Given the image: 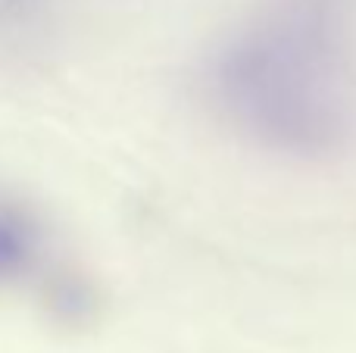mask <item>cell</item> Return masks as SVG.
Masks as SVG:
<instances>
[{
    "mask_svg": "<svg viewBox=\"0 0 356 353\" xmlns=\"http://www.w3.org/2000/svg\"><path fill=\"white\" fill-rule=\"evenodd\" d=\"M31 250H35L31 225H25L19 213L0 206V279L22 272L31 260Z\"/></svg>",
    "mask_w": 356,
    "mask_h": 353,
    "instance_id": "cell-1",
    "label": "cell"
}]
</instances>
